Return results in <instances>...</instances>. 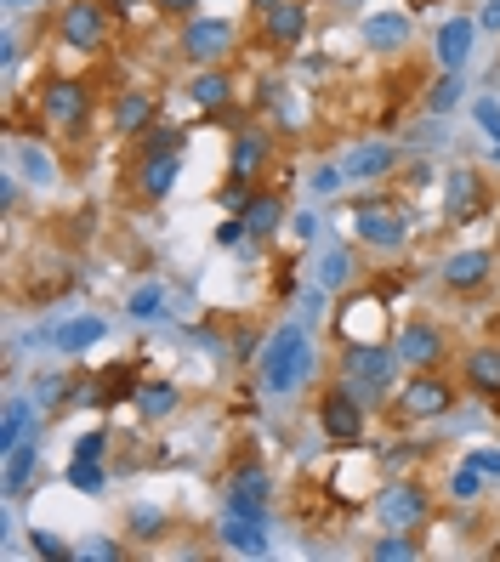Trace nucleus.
Returning <instances> with one entry per match:
<instances>
[{"label":"nucleus","instance_id":"nucleus-27","mask_svg":"<svg viewBox=\"0 0 500 562\" xmlns=\"http://www.w3.org/2000/svg\"><path fill=\"white\" fill-rule=\"evenodd\" d=\"M12 159H18V171L29 176V182H35V188H46V182H52V176H57L52 154H46V148H40V142H18V148H12Z\"/></svg>","mask_w":500,"mask_h":562},{"label":"nucleus","instance_id":"nucleus-50","mask_svg":"<svg viewBox=\"0 0 500 562\" xmlns=\"http://www.w3.org/2000/svg\"><path fill=\"white\" fill-rule=\"evenodd\" d=\"M6 6H29V0H6Z\"/></svg>","mask_w":500,"mask_h":562},{"label":"nucleus","instance_id":"nucleus-19","mask_svg":"<svg viewBox=\"0 0 500 562\" xmlns=\"http://www.w3.org/2000/svg\"><path fill=\"white\" fill-rule=\"evenodd\" d=\"M358 40H370L375 52H398V46L410 40V18H404V12H381V18H370L358 29Z\"/></svg>","mask_w":500,"mask_h":562},{"label":"nucleus","instance_id":"nucleus-6","mask_svg":"<svg viewBox=\"0 0 500 562\" xmlns=\"http://www.w3.org/2000/svg\"><path fill=\"white\" fill-rule=\"evenodd\" d=\"M268 494H273L268 466H239V472L228 477L222 511H228V517H268Z\"/></svg>","mask_w":500,"mask_h":562},{"label":"nucleus","instance_id":"nucleus-12","mask_svg":"<svg viewBox=\"0 0 500 562\" xmlns=\"http://www.w3.org/2000/svg\"><path fill=\"white\" fill-rule=\"evenodd\" d=\"M393 352L415 369H432L444 358V330H432V324H404V330L393 335Z\"/></svg>","mask_w":500,"mask_h":562},{"label":"nucleus","instance_id":"nucleus-26","mask_svg":"<svg viewBox=\"0 0 500 562\" xmlns=\"http://www.w3.org/2000/svg\"><path fill=\"white\" fill-rule=\"evenodd\" d=\"M239 216H245L250 233H279V222H285V199L279 194H256Z\"/></svg>","mask_w":500,"mask_h":562},{"label":"nucleus","instance_id":"nucleus-39","mask_svg":"<svg viewBox=\"0 0 500 562\" xmlns=\"http://www.w3.org/2000/svg\"><path fill=\"white\" fill-rule=\"evenodd\" d=\"M472 114H478V125L489 131V142H500V108L489 103V97H478V103H472Z\"/></svg>","mask_w":500,"mask_h":562},{"label":"nucleus","instance_id":"nucleus-5","mask_svg":"<svg viewBox=\"0 0 500 562\" xmlns=\"http://www.w3.org/2000/svg\"><path fill=\"white\" fill-rule=\"evenodd\" d=\"M319 426H324V438H330V443H358V438H364V398H358L353 387L324 392Z\"/></svg>","mask_w":500,"mask_h":562},{"label":"nucleus","instance_id":"nucleus-36","mask_svg":"<svg viewBox=\"0 0 500 562\" xmlns=\"http://www.w3.org/2000/svg\"><path fill=\"white\" fill-rule=\"evenodd\" d=\"M478 489H483V466H472V460H466L461 472L449 477V494H455V500H478Z\"/></svg>","mask_w":500,"mask_h":562},{"label":"nucleus","instance_id":"nucleus-47","mask_svg":"<svg viewBox=\"0 0 500 562\" xmlns=\"http://www.w3.org/2000/svg\"><path fill=\"white\" fill-rule=\"evenodd\" d=\"M199 0H160V12H171V18H194Z\"/></svg>","mask_w":500,"mask_h":562},{"label":"nucleus","instance_id":"nucleus-40","mask_svg":"<svg viewBox=\"0 0 500 562\" xmlns=\"http://www.w3.org/2000/svg\"><path fill=\"white\" fill-rule=\"evenodd\" d=\"M29 545H35V557H57V562L69 557V545L57 540V534H40V528H35V534H29Z\"/></svg>","mask_w":500,"mask_h":562},{"label":"nucleus","instance_id":"nucleus-18","mask_svg":"<svg viewBox=\"0 0 500 562\" xmlns=\"http://www.w3.org/2000/svg\"><path fill=\"white\" fill-rule=\"evenodd\" d=\"M177 176H182V154L143 159V171H137V188H143V199H165L171 188H177Z\"/></svg>","mask_w":500,"mask_h":562},{"label":"nucleus","instance_id":"nucleus-20","mask_svg":"<svg viewBox=\"0 0 500 562\" xmlns=\"http://www.w3.org/2000/svg\"><path fill=\"white\" fill-rule=\"evenodd\" d=\"M35 460H40V438H23V443H12V449H6V494H12V500L29 489Z\"/></svg>","mask_w":500,"mask_h":562},{"label":"nucleus","instance_id":"nucleus-38","mask_svg":"<svg viewBox=\"0 0 500 562\" xmlns=\"http://www.w3.org/2000/svg\"><path fill=\"white\" fill-rule=\"evenodd\" d=\"M404 534H410V528H404ZM404 534H393V540H381V545H375V557H381V562L415 557V551H421V545H415V540H404Z\"/></svg>","mask_w":500,"mask_h":562},{"label":"nucleus","instance_id":"nucleus-23","mask_svg":"<svg viewBox=\"0 0 500 562\" xmlns=\"http://www.w3.org/2000/svg\"><path fill=\"white\" fill-rule=\"evenodd\" d=\"M466 52H472V23L449 18L444 29H438V63H444V69H461Z\"/></svg>","mask_w":500,"mask_h":562},{"label":"nucleus","instance_id":"nucleus-15","mask_svg":"<svg viewBox=\"0 0 500 562\" xmlns=\"http://www.w3.org/2000/svg\"><path fill=\"white\" fill-rule=\"evenodd\" d=\"M222 540L239 557H268V517H228L222 511Z\"/></svg>","mask_w":500,"mask_h":562},{"label":"nucleus","instance_id":"nucleus-17","mask_svg":"<svg viewBox=\"0 0 500 562\" xmlns=\"http://www.w3.org/2000/svg\"><path fill=\"white\" fill-rule=\"evenodd\" d=\"M262 23H268V40L273 46H296L302 40V29H307V12H302V0H279L273 12H262Z\"/></svg>","mask_w":500,"mask_h":562},{"label":"nucleus","instance_id":"nucleus-11","mask_svg":"<svg viewBox=\"0 0 500 562\" xmlns=\"http://www.w3.org/2000/svg\"><path fill=\"white\" fill-rule=\"evenodd\" d=\"M455 404V392H449V381H438V375H415V381H404V392H398V409L404 415H444V409Z\"/></svg>","mask_w":500,"mask_h":562},{"label":"nucleus","instance_id":"nucleus-9","mask_svg":"<svg viewBox=\"0 0 500 562\" xmlns=\"http://www.w3.org/2000/svg\"><path fill=\"white\" fill-rule=\"evenodd\" d=\"M63 40L69 46H80V52H97L103 46V35H108V12L97 6V0H69V12H63Z\"/></svg>","mask_w":500,"mask_h":562},{"label":"nucleus","instance_id":"nucleus-33","mask_svg":"<svg viewBox=\"0 0 500 562\" xmlns=\"http://www.w3.org/2000/svg\"><path fill=\"white\" fill-rule=\"evenodd\" d=\"M455 103H461V69H449L444 80L427 91V108H432V114H449Z\"/></svg>","mask_w":500,"mask_h":562},{"label":"nucleus","instance_id":"nucleus-7","mask_svg":"<svg viewBox=\"0 0 500 562\" xmlns=\"http://www.w3.org/2000/svg\"><path fill=\"white\" fill-rule=\"evenodd\" d=\"M233 52V23L228 18H188L182 29V57L188 63H216Z\"/></svg>","mask_w":500,"mask_h":562},{"label":"nucleus","instance_id":"nucleus-32","mask_svg":"<svg viewBox=\"0 0 500 562\" xmlns=\"http://www.w3.org/2000/svg\"><path fill=\"white\" fill-rule=\"evenodd\" d=\"M69 489H80V494H103V489H108L103 460H74V466H69Z\"/></svg>","mask_w":500,"mask_h":562},{"label":"nucleus","instance_id":"nucleus-21","mask_svg":"<svg viewBox=\"0 0 500 562\" xmlns=\"http://www.w3.org/2000/svg\"><path fill=\"white\" fill-rule=\"evenodd\" d=\"M268 159V131H239V142H233V182H250L256 176V165Z\"/></svg>","mask_w":500,"mask_h":562},{"label":"nucleus","instance_id":"nucleus-2","mask_svg":"<svg viewBox=\"0 0 500 562\" xmlns=\"http://www.w3.org/2000/svg\"><path fill=\"white\" fill-rule=\"evenodd\" d=\"M483 211H489V182H483L478 171L455 165V171L444 176V222L449 228H466V222H478Z\"/></svg>","mask_w":500,"mask_h":562},{"label":"nucleus","instance_id":"nucleus-14","mask_svg":"<svg viewBox=\"0 0 500 562\" xmlns=\"http://www.w3.org/2000/svg\"><path fill=\"white\" fill-rule=\"evenodd\" d=\"M398 165V148L393 142H364V148H353V154H347V165H341V171H347V182H375V176H387Z\"/></svg>","mask_w":500,"mask_h":562},{"label":"nucleus","instance_id":"nucleus-42","mask_svg":"<svg viewBox=\"0 0 500 562\" xmlns=\"http://www.w3.org/2000/svg\"><path fill=\"white\" fill-rule=\"evenodd\" d=\"M103 449H108L103 432H86V438L74 443V460H103Z\"/></svg>","mask_w":500,"mask_h":562},{"label":"nucleus","instance_id":"nucleus-28","mask_svg":"<svg viewBox=\"0 0 500 562\" xmlns=\"http://www.w3.org/2000/svg\"><path fill=\"white\" fill-rule=\"evenodd\" d=\"M29 426H35V404H29V398H6V421H0V449L23 443V438H29Z\"/></svg>","mask_w":500,"mask_h":562},{"label":"nucleus","instance_id":"nucleus-30","mask_svg":"<svg viewBox=\"0 0 500 562\" xmlns=\"http://www.w3.org/2000/svg\"><path fill=\"white\" fill-rule=\"evenodd\" d=\"M137 409H143L148 421L171 415V409H177V387H171V381H148V387L137 392Z\"/></svg>","mask_w":500,"mask_h":562},{"label":"nucleus","instance_id":"nucleus-29","mask_svg":"<svg viewBox=\"0 0 500 562\" xmlns=\"http://www.w3.org/2000/svg\"><path fill=\"white\" fill-rule=\"evenodd\" d=\"M188 97H194L199 108H222L233 97V86H228V74H216V69H205L194 80V86H188Z\"/></svg>","mask_w":500,"mask_h":562},{"label":"nucleus","instance_id":"nucleus-3","mask_svg":"<svg viewBox=\"0 0 500 562\" xmlns=\"http://www.w3.org/2000/svg\"><path fill=\"white\" fill-rule=\"evenodd\" d=\"M86 108H91V86H80V80H52V86L40 91V114L63 137H74L86 125Z\"/></svg>","mask_w":500,"mask_h":562},{"label":"nucleus","instance_id":"nucleus-49","mask_svg":"<svg viewBox=\"0 0 500 562\" xmlns=\"http://www.w3.org/2000/svg\"><path fill=\"white\" fill-rule=\"evenodd\" d=\"M250 6H256V12H273V6H279V0H250Z\"/></svg>","mask_w":500,"mask_h":562},{"label":"nucleus","instance_id":"nucleus-35","mask_svg":"<svg viewBox=\"0 0 500 562\" xmlns=\"http://www.w3.org/2000/svg\"><path fill=\"white\" fill-rule=\"evenodd\" d=\"M160 154H182V125H154V137L143 142V159H160Z\"/></svg>","mask_w":500,"mask_h":562},{"label":"nucleus","instance_id":"nucleus-8","mask_svg":"<svg viewBox=\"0 0 500 562\" xmlns=\"http://www.w3.org/2000/svg\"><path fill=\"white\" fill-rule=\"evenodd\" d=\"M353 233L364 239V245H375V250H398L404 239H410V216H393V211H381V205H358V216H353Z\"/></svg>","mask_w":500,"mask_h":562},{"label":"nucleus","instance_id":"nucleus-16","mask_svg":"<svg viewBox=\"0 0 500 562\" xmlns=\"http://www.w3.org/2000/svg\"><path fill=\"white\" fill-rule=\"evenodd\" d=\"M489 267H495L489 250H461V256H449L444 262V284L449 290H478V284L489 279Z\"/></svg>","mask_w":500,"mask_h":562},{"label":"nucleus","instance_id":"nucleus-45","mask_svg":"<svg viewBox=\"0 0 500 562\" xmlns=\"http://www.w3.org/2000/svg\"><path fill=\"white\" fill-rule=\"evenodd\" d=\"M472 466H483V477H500V449H472Z\"/></svg>","mask_w":500,"mask_h":562},{"label":"nucleus","instance_id":"nucleus-44","mask_svg":"<svg viewBox=\"0 0 500 562\" xmlns=\"http://www.w3.org/2000/svg\"><path fill=\"white\" fill-rule=\"evenodd\" d=\"M319 233H324V216L319 211H302V216H296V239H319Z\"/></svg>","mask_w":500,"mask_h":562},{"label":"nucleus","instance_id":"nucleus-37","mask_svg":"<svg viewBox=\"0 0 500 562\" xmlns=\"http://www.w3.org/2000/svg\"><path fill=\"white\" fill-rule=\"evenodd\" d=\"M165 528V511H154V506H131V534L137 540H154Z\"/></svg>","mask_w":500,"mask_h":562},{"label":"nucleus","instance_id":"nucleus-24","mask_svg":"<svg viewBox=\"0 0 500 562\" xmlns=\"http://www.w3.org/2000/svg\"><path fill=\"white\" fill-rule=\"evenodd\" d=\"M148 120H154V97H143V91H120V103H114V131H148Z\"/></svg>","mask_w":500,"mask_h":562},{"label":"nucleus","instance_id":"nucleus-22","mask_svg":"<svg viewBox=\"0 0 500 562\" xmlns=\"http://www.w3.org/2000/svg\"><path fill=\"white\" fill-rule=\"evenodd\" d=\"M103 335H108L103 318H69L63 330H52V347L57 352H86V347H97Z\"/></svg>","mask_w":500,"mask_h":562},{"label":"nucleus","instance_id":"nucleus-41","mask_svg":"<svg viewBox=\"0 0 500 562\" xmlns=\"http://www.w3.org/2000/svg\"><path fill=\"white\" fill-rule=\"evenodd\" d=\"M245 216H233V222H216V245H222V250H233V245H239V239H245Z\"/></svg>","mask_w":500,"mask_h":562},{"label":"nucleus","instance_id":"nucleus-10","mask_svg":"<svg viewBox=\"0 0 500 562\" xmlns=\"http://www.w3.org/2000/svg\"><path fill=\"white\" fill-rule=\"evenodd\" d=\"M375 511H381L387 528H421L427 523V494L415 489V483H387L381 500H375Z\"/></svg>","mask_w":500,"mask_h":562},{"label":"nucleus","instance_id":"nucleus-48","mask_svg":"<svg viewBox=\"0 0 500 562\" xmlns=\"http://www.w3.org/2000/svg\"><path fill=\"white\" fill-rule=\"evenodd\" d=\"M131 6H143V0H114V12H131Z\"/></svg>","mask_w":500,"mask_h":562},{"label":"nucleus","instance_id":"nucleus-25","mask_svg":"<svg viewBox=\"0 0 500 562\" xmlns=\"http://www.w3.org/2000/svg\"><path fill=\"white\" fill-rule=\"evenodd\" d=\"M466 381L483 392V398H500V352L495 347H478L466 358Z\"/></svg>","mask_w":500,"mask_h":562},{"label":"nucleus","instance_id":"nucleus-34","mask_svg":"<svg viewBox=\"0 0 500 562\" xmlns=\"http://www.w3.org/2000/svg\"><path fill=\"white\" fill-rule=\"evenodd\" d=\"M160 307H165L160 284H143V290H131V301H125V313L131 318H160Z\"/></svg>","mask_w":500,"mask_h":562},{"label":"nucleus","instance_id":"nucleus-13","mask_svg":"<svg viewBox=\"0 0 500 562\" xmlns=\"http://www.w3.org/2000/svg\"><path fill=\"white\" fill-rule=\"evenodd\" d=\"M125 392H137V364L103 369L97 381H86V387H80V398H86L91 409H114V404H125ZM80 398H74V404H80Z\"/></svg>","mask_w":500,"mask_h":562},{"label":"nucleus","instance_id":"nucleus-43","mask_svg":"<svg viewBox=\"0 0 500 562\" xmlns=\"http://www.w3.org/2000/svg\"><path fill=\"white\" fill-rule=\"evenodd\" d=\"M341 182H347V171H336V165H324V171H313V194H336Z\"/></svg>","mask_w":500,"mask_h":562},{"label":"nucleus","instance_id":"nucleus-4","mask_svg":"<svg viewBox=\"0 0 500 562\" xmlns=\"http://www.w3.org/2000/svg\"><path fill=\"white\" fill-rule=\"evenodd\" d=\"M393 369H398V352H387V347H353V352H347V387L370 404V398H381V392L393 387Z\"/></svg>","mask_w":500,"mask_h":562},{"label":"nucleus","instance_id":"nucleus-31","mask_svg":"<svg viewBox=\"0 0 500 562\" xmlns=\"http://www.w3.org/2000/svg\"><path fill=\"white\" fill-rule=\"evenodd\" d=\"M347 279H353V256H347V250H324L319 256V284L324 290H341Z\"/></svg>","mask_w":500,"mask_h":562},{"label":"nucleus","instance_id":"nucleus-46","mask_svg":"<svg viewBox=\"0 0 500 562\" xmlns=\"http://www.w3.org/2000/svg\"><path fill=\"white\" fill-rule=\"evenodd\" d=\"M86 557H103V562H114V557H120V545H114V540H86Z\"/></svg>","mask_w":500,"mask_h":562},{"label":"nucleus","instance_id":"nucleus-1","mask_svg":"<svg viewBox=\"0 0 500 562\" xmlns=\"http://www.w3.org/2000/svg\"><path fill=\"white\" fill-rule=\"evenodd\" d=\"M307 369H313V335L307 324H279L268 335V347H262V387L273 398H285L307 381Z\"/></svg>","mask_w":500,"mask_h":562}]
</instances>
